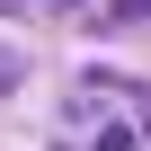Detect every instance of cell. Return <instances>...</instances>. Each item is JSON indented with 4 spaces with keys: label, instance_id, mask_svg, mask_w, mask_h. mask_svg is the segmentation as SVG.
<instances>
[{
    "label": "cell",
    "instance_id": "obj_2",
    "mask_svg": "<svg viewBox=\"0 0 151 151\" xmlns=\"http://www.w3.org/2000/svg\"><path fill=\"white\" fill-rule=\"evenodd\" d=\"M0 9H18V0H0Z\"/></svg>",
    "mask_w": 151,
    "mask_h": 151
},
{
    "label": "cell",
    "instance_id": "obj_1",
    "mask_svg": "<svg viewBox=\"0 0 151 151\" xmlns=\"http://www.w3.org/2000/svg\"><path fill=\"white\" fill-rule=\"evenodd\" d=\"M0 89H18V53H0Z\"/></svg>",
    "mask_w": 151,
    "mask_h": 151
}]
</instances>
